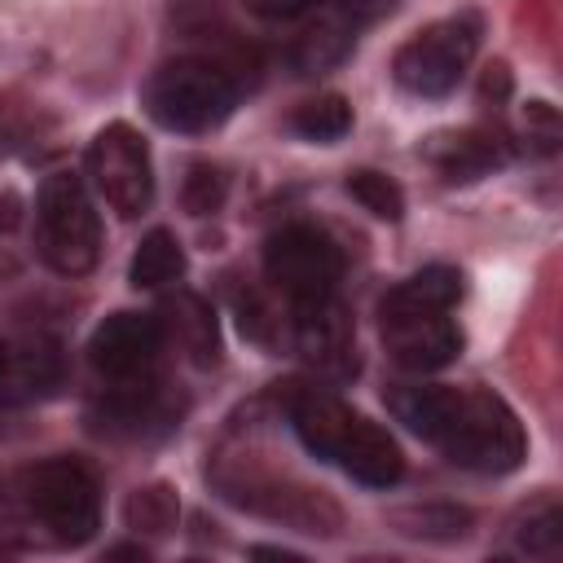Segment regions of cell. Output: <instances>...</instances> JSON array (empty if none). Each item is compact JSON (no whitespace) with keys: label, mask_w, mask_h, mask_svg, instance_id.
I'll use <instances>...</instances> for the list:
<instances>
[{"label":"cell","mask_w":563,"mask_h":563,"mask_svg":"<svg viewBox=\"0 0 563 563\" xmlns=\"http://www.w3.org/2000/svg\"><path fill=\"white\" fill-rule=\"evenodd\" d=\"M387 405L413 435L435 444L462 471L506 475L528 457V435L519 413L488 387L409 383L396 387Z\"/></svg>","instance_id":"obj_1"},{"label":"cell","mask_w":563,"mask_h":563,"mask_svg":"<svg viewBox=\"0 0 563 563\" xmlns=\"http://www.w3.org/2000/svg\"><path fill=\"white\" fill-rule=\"evenodd\" d=\"M282 409L308 453L343 466L365 488H391L405 475L400 444L378 422H369L365 413L343 405L334 391L312 387V383H286Z\"/></svg>","instance_id":"obj_2"},{"label":"cell","mask_w":563,"mask_h":563,"mask_svg":"<svg viewBox=\"0 0 563 563\" xmlns=\"http://www.w3.org/2000/svg\"><path fill=\"white\" fill-rule=\"evenodd\" d=\"M145 114L167 132H211L238 106V79L216 57L163 62L141 88Z\"/></svg>","instance_id":"obj_3"},{"label":"cell","mask_w":563,"mask_h":563,"mask_svg":"<svg viewBox=\"0 0 563 563\" xmlns=\"http://www.w3.org/2000/svg\"><path fill=\"white\" fill-rule=\"evenodd\" d=\"M35 251L62 277H84L101 260V220L75 172H53L35 194Z\"/></svg>","instance_id":"obj_4"},{"label":"cell","mask_w":563,"mask_h":563,"mask_svg":"<svg viewBox=\"0 0 563 563\" xmlns=\"http://www.w3.org/2000/svg\"><path fill=\"white\" fill-rule=\"evenodd\" d=\"M18 501L57 545H84L101 528L97 475L75 457H48L31 466L18 484Z\"/></svg>","instance_id":"obj_5"},{"label":"cell","mask_w":563,"mask_h":563,"mask_svg":"<svg viewBox=\"0 0 563 563\" xmlns=\"http://www.w3.org/2000/svg\"><path fill=\"white\" fill-rule=\"evenodd\" d=\"M479 18L453 13L409 35L391 57V79L413 97H449L479 53Z\"/></svg>","instance_id":"obj_6"},{"label":"cell","mask_w":563,"mask_h":563,"mask_svg":"<svg viewBox=\"0 0 563 563\" xmlns=\"http://www.w3.org/2000/svg\"><path fill=\"white\" fill-rule=\"evenodd\" d=\"M88 176L97 194L123 220H136L154 202V163L132 123H106L88 145Z\"/></svg>","instance_id":"obj_7"},{"label":"cell","mask_w":563,"mask_h":563,"mask_svg":"<svg viewBox=\"0 0 563 563\" xmlns=\"http://www.w3.org/2000/svg\"><path fill=\"white\" fill-rule=\"evenodd\" d=\"M264 273L286 299H312L339 290L343 251L317 224H286L264 246Z\"/></svg>","instance_id":"obj_8"},{"label":"cell","mask_w":563,"mask_h":563,"mask_svg":"<svg viewBox=\"0 0 563 563\" xmlns=\"http://www.w3.org/2000/svg\"><path fill=\"white\" fill-rule=\"evenodd\" d=\"M400 0H321L312 13H303V31L290 44V66L299 75H321L339 66L365 26L396 13Z\"/></svg>","instance_id":"obj_9"},{"label":"cell","mask_w":563,"mask_h":563,"mask_svg":"<svg viewBox=\"0 0 563 563\" xmlns=\"http://www.w3.org/2000/svg\"><path fill=\"white\" fill-rule=\"evenodd\" d=\"M290 343L317 374L334 383L356 374V330H352V312L339 299V290L290 299Z\"/></svg>","instance_id":"obj_10"},{"label":"cell","mask_w":563,"mask_h":563,"mask_svg":"<svg viewBox=\"0 0 563 563\" xmlns=\"http://www.w3.org/2000/svg\"><path fill=\"white\" fill-rule=\"evenodd\" d=\"M180 413H185V400L141 374V378H123L114 383L97 405H92V427L101 435H114V440H154V435H167L172 427H180Z\"/></svg>","instance_id":"obj_11"},{"label":"cell","mask_w":563,"mask_h":563,"mask_svg":"<svg viewBox=\"0 0 563 563\" xmlns=\"http://www.w3.org/2000/svg\"><path fill=\"white\" fill-rule=\"evenodd\" d=\"M66 387V352L53 334L0 339V409H22Z\"/></svg>","instance_id":"obj_12"},{"label":"cell","mask_w":563,"mask_h":563,"mask_svg":"<svg viewBox=\"0 0 563 563\" xmlns=\"http://www.w3.org/2000/svg\"><path fill=\"white\" fill-rule=\"evenodd\" d=\"M387 356L409 374H431L457 361L462 330L449 312H418V308H378Z\"/></svg>","instance_id":"obj_13"},{"label":"cell","mask_w":563,"mask_h":563,"mask_svg":"<svg viewBox=\"0 0 563 563\" xmlns=\"http://www.w3.org/2000/svg\"><path fill=\"white\" fill-rule=\"evenodd\" d=\"M220 488L229 501L260 510L268 519H282L299 532H339V506L303 484H286V479H260V475H220Z\"/></svg>","instance_id":"obj_14"},{"label":"cell","mask_w":563,"mask_h":563,"mask_svg":"<svg viewBox=\"0 0 563 563\" xmlns=\"http://www.w3.org/2000/svg\"><path fill=\"white\" fill-rule=\"evenodd\" d=\"M163 321L154 312H114L106 317L92 339H88V361L101 378L123 383V378H141L154 369L158 352H163Z\"/></svg>","instance_id":"obj_15"},{"label":"cell","mask_w":563,"mask_h":563,"mask_svg":"<svg viewBox=\"0 0 563 563\" xmlns=\"http://www.w3.org/2000/svg\"><path fill=\"white\" fill-rule=\"evenodd\" d=\"M427 158L435 163V172L449 185H471V180H479V176H488L493 167L506 163V141L488 128H462V132L431 136Z\"/></svg>","instance_id":"obj_16"},{"label":"cell","mask_w":563,"mask_h":563,"mask_svg":"<svg viewBox=\"0 0 563 563\" xmlns=\"http://www.w3.org/2000/svg\"><path fill=\"white\" fill-rule=\"evenodd\" d=\"M163 339H176V347L194 361V365H211L220 352V334H216V312L207 299L180 290L163 303Z\"/></svg>","instance_id":"obj_17"},{"label":"cell","mask_w":563,"mask_h":563,"mask_svg":"<svg viewBox=\"0 0 563 563\" xmlns=\"http://www.w3.org/2000/svg\"><path fill=\"white\" fill-rule=\"evenodd\" d=\"M462 299V273L449 264H427L418 273H409L400 286H391L383 295L378 308H418V312H453V303Z\"/></svg>","instance_id":"obj_18"},{"label":"cell","mask_w":563,"mask_h":563,"mask_svg":"<svg viewBox=\"0 0 563 563\" xmlns=\"http://www.w3.org/2000/svg\"><path fill=\"white\" fill-rule=\"evenodd\" d=\"M185 273V251L176 242L172 229H150L132 255V268H128V282L136 290H158L167 282H176Z\"/></svg>","instance_id":"obj_19"},{"label":"cell","mask_w":563,"mask_h":563,"mask_svg":"<svg viewBox=\"0 0 563 563\" xmlns=\"http://www.w3.org/2000/svg\"><path fill=\"white\" fill-rule=\"evenodd\" d=\"M290 132H299L303 141H317V145H334L352 132V106L339 92L312 97L290 114Z\"/></svg>","instance_id":"obj_20"},{"label":"cell","mask_w":563,"mask_h":563,"mask_svg":"<svg viewBox=\"0 0 563 563\" xmlns=\"http://www.w3.org/2000/svg\"><path fill=\"white\" fill-rule=\"evenodd\" d=\"M347 194L378 220H400L405 216V194L400 185L387 176V172H374V167H356L347 176Z\"/></svg>","instance_id":"obj_21"},{"label":"cell","mask_w":563,"mask_h":563,"mask_svg":"<svg viewBox=\"0 0 563 563\" xmlns=\"http://www.w3.org/2000/svg\"><path fill=\"white\" fill-rule=\"evenodd\" d=\"M123 515H128V528H136V532H167V528H176L180 506H176V493L167 484H150V488H136L128 497Z\"/></svg>","instance_id":"obj_22"},{"label":"cell","mask_w":563,"mask_h":563,"mask_svg":"<svg viewBox=\"0 0 563 563\" xmlns=\"http://www.w3.org/2000/svg\"><path fill=\"white\" fill-rule=\"evenodd\" d=\"M224 194H229L224 172H220V167H211V163H194V167H189V176H185L180 202H185V211H189V216H211V211H220Z\"/></svg>","instance_id":"obj_23"},{"label":"cell","mask_w":563,"mask_h":563,"mask_svg":"<svg viewBox=\"0 0 563 563\" xmlns=\"http://www.w3.org/2000/svg\"><path fill=\"white\" fill-rule=\"evenodd\" d=\"M466 523L471 515L457 506H422L400 515V532H413V537H462Z\"/></svg>","instance_id":"obj_24"},{"label":"cell","mask_w":563,"mask_h":563,"mask_svg":"<svg viewBox=\"0 0 563 563\" xmlns=\"http://www.w3.org/2000/svg\"><path fill=\"white\" fill-rule=\"evenodd\" d=\"M523 136H528V145H532V150L554 154V150H559V114H554V106H545V101H528Z\"/></svg>","instance_id":"obj_25"},{"label":"cell","mask_w":563,"mask_h":563,"mask_svg":"<svg viewBox=\"0 0 563 563\" xmlns=\"http://www.w3.org/2000/svg\"><path fill=\"white\" fill-rule=\"evenodd\" d=\"M559 537H563V515L554 506H545L537 519H528V532L519 537V545L528 554H554L559 550Z\"/></svg>","instance_id":"obj_26"},{"label":"cell","mask_w":563,"mask_h":563,"mask_svg":"<svg viewBox=\"0 0 563 563\" xmlns=\"http://www.w3.org/2000/svg\"><path fill=\"white\" fill-rule=\"evenodd\" d=\"M317 4L321 0H246V9L260 13V18H268V22H295V18L312 13Z\"/></svg>","instance_id":"obj_27"},{"label":"cell","mask_w":563,"mask_h":563,"mask_svg":"<svg viewBox=\"0 0 563 563\" xmlns=\"http://www.w3.org/2000/svg\"><path fill=\"white\" fill-rule=\"evenodd\" d=\"M18 207H22V202H18L13 194H0V229H13V224H18Z\"/></svg>","instance_id":"obj_28"},{"label":"cell","mask_w":563,"mask_h":563,"mask_svg":"<svg viewBox=\"0 0 563 563\" xmlns=\"http://www.w3.org/2000/svg\"><path fill=\"white\" fill-rule=\"evenodd\" d=\"M0 523H9V497L0 493Z\"/></svg>","instance_id":"obj_29"}]
</instances>
